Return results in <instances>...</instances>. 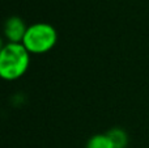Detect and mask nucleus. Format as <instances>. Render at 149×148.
<instances>
[{
    "mask_svg": "<svg viewBox=\"0 0 149 148\" xmlns=\"http://www.w3.org/2000/svg\"><path fill=\"white\" fill-rule=\"evenodd\" d=\"M31 54L22 43L5 42L0 50V76L5 81L21 79L30 67Z\"/></svg>",
    "mask_w": 149,
    "mask_h": 148,
    "instance_id": "f257e3e1",
    "label": "nucleus"
},
{
    "mask_svg": "<svg viewBox=\"0 0 149 148\" xmlns=\"http://www.w3.org/2000/svg\"><path fill=\"white\" fill-rule=\"evenodd\" d=\"M28 30L24 20L18 16H10L4 24V37L7 42L13 43H22V39Z\"/></svg>",
    "mask_w": 149,
    "mask_h": 148,
    "instance_id": "7ed1b4c3",
    "label": "nucleus"
},
{
    "mask_svg": "<svg viewBox=\"0 0 149 148\" xmlns=\"http://www.w3.org/2000/svg\"><path fill=\"white\" fill-rule=\"evenodd\" d=\"M85 148H115L107 134H95L90 136Z\"/></svg>",
    "mask_w": 149,
    "mask_h": 148,
    "instance_id": "39448f33",
    "label": "nucleus"
},
{
    "mask_svg": "<svg viewBox=\"0 0 149 148\" xmlns=\"http://www.w3.org/2000/svg\"><path fill=\"white\" fill-rule=\"evenodd\" d=\"M58 42V31L49 22H34L28 26L22 45L31 55L51 51Z\"/></svg>",
    "mask_w": 149,
    "mask_h": 148,
    "instance_id": "f03ea898",
    "label": "nucleus"
},
{
    "mask_svg": "<svg viewBox=\"0 0 149 148\" xmlns=\"http://www.w3.org/2000/svg\"><path fill=\"white\" fill-rule=\"evenodd\" d=\"M107 136L113 142L115 148H126L128 144V135L127 133L120 127H113L107 131Z\"/></svg>",
    "mask_w": 149,
    "mask_h": 148,
    "instance_id": "20e7f679",
    "label": "nucleus"
}]
</instances>
